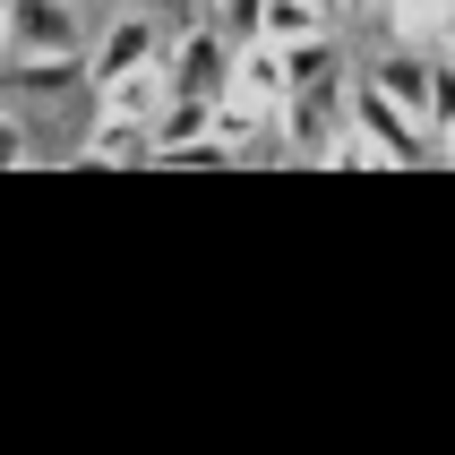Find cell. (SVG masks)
<instances>
[{"label":"cell","instance_id":"6da1fadb","mask_svg":"<svg viewBox=\"0 0 455 455\" xmlns=\"http://www.w3.org/2000/svg\"><path fill=\"white\" fill-rule=\"evenodd\" d=\"M344 121H353L361 138L379 147V164H447V121H438V129H412L404 112H395V103L370 86V77L344 95Z\"/></svg>","mask_w":455,"mask_h":455},{"label":"cell","instance_id":"7a4b0ae2","mask_svg":"<svg viewBox=\"0 0 455 455\" xmlns=\"http://www.w3.org/2000/svg\"><path fill=\"white\" fill-rule=\"evenodd\" d=\"M164 52V26H155V9H138V0H121L112 9V26L103 35H86V86H103V77H121V69H138V60H155Z\"/></svg>","mask_w":455,"mask_h":455},{"label":"cell","instance_id":"3957f363","mask_svg":"<svg viewBox=\"0 0 455 455\" xmlns=\"http://www.w3.org/2000/svg\"><path fill=\"white\" fill-rule=\"evenodd\" d=\"M9 44L0 52H86V9L77 0H0Z\"/></svg>","mask_w":455,"mask_h":455},{"label":"cell","instance_id":"277c9868","mask_svg":"<svg viewBox=\"0 0 455 455\" xmlns=\"http://www.w3.org/2000/svg\"><path fill=\"white\" fill-rule=\"evenodd\" d=\"M164 77H172V95H224L232 86V44L215 35V18H198L180 44H164Z\"/></svg>","mask_w":455,"mask_h":455},{"label":"cell","instance_id":"5b68a950","mask_svg":"<svg viewBox=\"0 0 455 455\" xmlns=\"http://www.w3.org/2000/svg\"><path fill=\"white\" fill-rule=\"evenodd\" d=\"M438 77H447V69H438V60H421V52H387L379 69H370V86H379V95L395 103L412 129H438V121H447V103H438Z\"/></svg>","mask_w":455,"mask_h":455},{"label":"cell","instance_id":"8992f818","mask_svg":"<svg viewBox=\"0 0 455 455\" xmlns=\"http://www.w3.org/2000/svg\"><path fill=\"white\" fill-rule=\"evenodd\" d=\"M95 95H103V112H112V121H138V129H147L155 112H164V95H172L164 52H155V60H138V69H121V77H103Z\"/></svg>","mask_w":455,"mask_h":455},{"label":"cell","instance_id":"52a82bcc","mask_svg":"<svg viewBox=\"0 0 455 455\" xmlns=\"http://www.w3.org/2000/svg\"><path fill=\"white\" fill-rule=\"evenodd\" d=\"M379 18L395 26V52H421L447 69V0H387Z\"/></svg>","mask_w":455,"mask_h":455},{"label":"cell","instance_id":"ba28073f","mask_svg":"<svg viewBox=\"0 0 455 455\" xmlns=\"http://www.w3.org/2000/svg\"><path fill=\"white\" fill-rule=\"evenodd\" d=\"M232 95H250L275 112L283 95H292V77H283V52L267 44V35H250V44H232Z\"/></svg>","mask_w":455,"mask_h":455},{"label":"cell","instance_id":"9c48e42d","mask_svg":"<svg viewBox=\"0 0 455 455\" xmlns=\"http://www.w3.org/2000/svg\"><path fill=\"white\" fill-rule=\"evenodd\" d=\"M0 77H9L18 95H60V86L86 77V60H77V52H0Z\"/></svg>","mask_w":455,"mask_h":455},{"label":"cell","instance_id":"30bf717a","mask_svg":"<svg viewBox=\"0 0 455 455\" xmlns=\"http://www.w3.org/2000/svg\"><path fill=\"white\" fill-rule=\"evenodd\" d=\"M267 44H301V35H335V9L327 0H258V26Z\"/></svg>","mask_w":455,"mask_h":455},{"label":"cell","instance_id":"8fae6325","mask_svg":"<svg viewBox=\"0 0 455 455\" xmlns=\"http://www.w3.org/2000/svg\"><path fill=\"white\" fill-rule=\"evenodd\" d=\"M86 164H147V129H138V121H112V112H103V121H95V138H86Z\"/></svg>","mask_w":455,"mask_h":455},{"label":"cell","instance_id":"7c38bea8","mask_svg":"<svg viewBox=\"0 0 455 455\" xmlns=\"http://www.w3.org/2000/svg\"><path fill=\"white\" fill-rule=\"evenodd\" d=\"M275 52H283V77H292V86H327L335 35H301V44H275Z\"/></svg>","mask_w":455,"mask_h":455},{"label":"cell","instance_id":"4fadbf2b","mask_svg":"<svg viewBox=\"0 0 455 455\" xmlns=\"http://www.w3.org/2000/svg\"><path fill=\"white\" fill-rule=\"evenodd\" d=\"M26 155H35V147H26V129H18V121H9V112H0V172H18Z\"/></svg>","mask_w":455,"mask_h":455},{"label":"cell","instance_id":"5bb4252c","mask_svg":"<svg viewBox=\"0 0 455 455\" xmlns=\"http://www.w3.org/2000/svg\"><path fill=\"white\" fill-rule=\"evenodd\" d=\"M215 18H232L241 35H250V26H258V0H215Z\"/></svg>","mask_w":455,"mask_h":455},{"label":"cell","instance_id":"9a60e30c","mask_svg":"<svg viewBox=\"0 0 455 455\" xmlns=\"http://www.w3.org/2000/svg\"><path fill=\"white\" fill-rule=\"evenodd\" d=\"M327 9H335V18H379L387 0H327Z\"/></svg>","mask_w":455,"mask_h":455},{"label":"cell","instance_id":"2e32d148","mask_svg":"<svg viewBox=\"0 0 455 455\" xmlns=\"http://www.w3.org/2000/svg\"><path fill=\"white\" fill-rule=\"evenodd\" d=\"M0 44H9V26H0Z\"/></svg>","mask_w":455,"mask_h":455},{"label":"cell","instance_id":"e0dca14e","mask_svg":"<svg viewBox=\"0 0 455 455\" xmlns=\"http://www.w3.org/2000/svg\"><path fill=\"white\" fill-rule=\"evenodd\" d=\"M198 9H215V0H198Z\"/></svg>","mask_w":455,"mask_h":455}]
</instances>
